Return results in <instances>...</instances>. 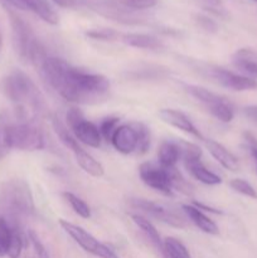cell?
<instances>
[{"label":"cell","mask_w":257,"mask_h":258,"mask_svg":"<svg viewBox=\"0 0 257 258\" xmlns=\"http://www.w3.org/2000/svg\"><path fill=\"white\" fill-rule=\"evenodd\" d=\"M39 71L48 86L70 102L96 105L105 101L110 92L107 77L72 67L62 58L47 57Z\"/></svg>","instance_id":"cell-1"},{"label":"cell","mask_w":257,"mask_h":258,"mask_svg":"<svg viewBox=\"0 0 257 258\" xmlns=\"http://www.w3.org/2000/svg\"><path fill=\"white\" fill-rule=\"evenodd\" d=\"M0 88L5 97L17 107L19 121H34V116L44 111L45 102L42 92L22 71L14 70L5 76L0 82Z\"/></svg>","instance_id":"cell-2"},{"label":"cell","mask_w":257,"mask_h":258,"mask_svg":"<svg viewBox=\"0 0 257 258\" xmlns=\"http://www.w3.org/2000/svg\"><path fill=\"white\" fill-rule=\"evenodd\" d=\"M34 209L32 193L24 180L10 179L0 185V211L9 219L10 226L18 227L19 221L32 216Z\"/></svg>","instance_id":"cell-3"},{"label":"cell","mask_w":257,"mask_h":258,"mask_svg":"<svg viewBox=\"0 0 257 258\" xmlns=\"http://www.w3.org/2000/svg\"><path fill=\"white\" fill-rule=\"evenodd\" d=\"M9 18L13 30V42L18 57L24 63H30L39 68L43 60L47 58L42 43L38 40L32 28L22 18L10 10Z\"/></svg>","instance_id":"cell-4"},{"label":"cell","mask_w":257,"mask_h":258,"mask_svg":"<svg viewBox=\"0 0 257 258\" xmlns=\"http://www.w3.org/2000/svg\"><path fill=\"white\" fill-rule=\"evenodd\" d=\"M82 4L101 17L125 25H141L145 17L123 4L121 0H82Z\"/></svg>","instance_id":"cell-5"},{"label":"cell","mask_w":257,"mask_h":258,"mask_svg":"<svg viewBox=\"0 0 257 258\" xmlns=\"http://www.w3.org/2000/svg\"><path fill=\"white\" fill-rule=\"evenodd\" d=\"M12 148L24 151L42 150L44 148V136L34 121H18L10 127Z\"/></svg>","instance_id":"cell-6"},{"label":"cell","mask_w":257,"mask_h":258,"mask_svg":"<svg viewBox=\"0 0 257 258\" xmlns=\"http://www.w3.org/2000/svg\"><path fill=\"white\" fill-rule=\"evenodd\" d=\"M185 90L189 95L193 96L201 103H203L207 110L217 120L222 121V122H231L233 120V107L224 97L207 90V88L196 85H186Z\"/></svg>","instance_id":"cell-7"},{"label":"cell","mask_w":257,"mask_h":258,"mask_svg":"<svg viewBox=\"0 0 257 258\" xmlns=\"http://www.w3.org/2000/svg\"><path fill=\"white\" fill-rule=\"evenodd\" d=\"M130 203L134 208L150 214L151 217L163 223L175 227V228H185L186 227L188 218L185 217L184 212H179V209L174 208V207L158 203V202L146 201V199H131Z\"/></svg>","instance_id":"cell-8"},{"label":"cell","mask_w":257,"mask_h":258,"mask_svg":"<svg viewBox=\"0 0 257 258\" xmlns=\"http://www.w3.org/2000/svg\"><path fill=\"white\" fill-rule=\"evenodd\" d=\"M139 174L143 183L151 189L159 191L163 196H173V186L168 169L153 163H144L139 168Z\"/></svg>","instance_id":"cell-9"},{"label":"cell","mask_w":257,"mask_h":258,"mask_svg":"<svg viewBox=\"0 0 257 258\" xmlns=\"http://www.w3.org/2000/svg\"><path fill=\"white\" fill-rule=\"evenodd\" d=\"M208 73L214 81H217L219 85L228 88V90H232V91L257 90L256 80H252V78L244 77V76H241V75H236V73L224 70V68L213 67L211 68V70H208Z\"/></svg>","instance_id":"cell-10"},{"label":"cell","mask_w":257,"mask_h":258,"mask_svg":"<svg viewBox=\"0 0 257 258\" xmlns=\"http://www.w3.org/2000/svg\"><path fill=\"white\" fill-rule=\"evenodd\" d=\"M111 144L118 153L125 154V155L138 151L139 133L136 123L133 122L118 126L112 135Z\"/></svg>","instance_id":"cell-11"},{"label":"cell","mask_w":257,"mask_h":258,"mask_svg":"<svg viewBox=\"0 0 257 258\" xmlns=\"http://www.w3.org/2000/svg\"><path fill=\"white\" fill-rule=\"evenodd\" d=\"M60 227L63 228V231L71 237V238L75 239L76 243H78V246L82 247L86 252L93 254V256H97L101 251V247L103 243L98 242L92 234L88 233L87 231L82 228V227H78L76 224L70 223L68 221L65 219H60L59 221Z\"/></svg>","instance_id":"cell-12"},{"label":"cell","mask_w":257,"mask_h":258,"mask_svg":"<svg viewBox=\"0 0 257 258\" xmlns=\"http://www.w3.org/2000/svg\"><path fill=\"white\" fill-rule=\"evenodd\" d=\"M159 116H160L161 120L164 122L169 123L170 126H174V127L179 128V130L184 131L186 134H190L194 138L203 139L202 138V134L199 133L198 128L194 126V123L191 122L190 118L185 115L184 112L179 110H174V108H163L159 112Z\"/></svg>","instance_id":"cell-13"},{"label":"cell","mask_w":257,"mask_h":258,"mask_svg":"<svg viewBox=\"0 0 257 258\" xmlns=\"http://www.w3.org/2000/svg\"><path fill=\"white\" fill-rule=\"evenodd\" d=\"M71 130L80 143L91 146V148H100L101 146L102 138H101L100 130L95 123L90 122L86 118L78 121Z\"/></svg>","instance_id":"cell-14"},{"label":"cell","mask_w":257,"mask_h":258,"mask_svg":"<svg viewBox=\"0 0 257 258\" xmlns=\"http://www.w3.org/2000/svg\"><path fill=\"white\" fill-rule=\"evenodd\" d=\"M232 64L248 76L249 78L257 80V53L249 48H241L232 55Z\"/></svg>","instance_id":"cell-15"},{"label":"cell","mask_w":257,"mask_h":258,"mask_svg":"<svg viewBox=\"0 0 257 258\" xmlns=\"http://www.w3.org/2000/svg\"><path fill=\"white\" fill-rule=\"evenodd\" d=\"M206 148L211 153V155L221 164L223 168L228 169L231 171H237L239 169L238 160L232 153H229L222 144L217 143L214 140H204Z\"/></svg>","instance_id":"cell-16"},{"label":"cell","mask_w":257,"mask_h":258,"mask_svg":"<svg viewBox=\"0 0 257 258\" xmlns=\"http://www.w3.org/2000/svg\"><path fill=\"white\" fill-rule=\"evenodd\" d=\"M181 209H183L186 218L190 219L191 223L196 224L202 232L208 234L219 233V229L218 227H217V224L214 223L211 218H208L201 209L197 208L196 206H183Z\"/></svg>","instance_id":"cell-17"},{"label":"cell","mask_w":257,"mask_h":258,"mask_svg":"<svg viewBox=\"0 0 257 258\" xmlns=\"http://www.w3.org/2000/svg\"><path fill=\"white\" fill-rule=\"evenodd\" d=\"M184 165L188 169L189 173L199 180L201 183L207 184V185H218L222 183V179L211 170L206 168L202 163L201 159H194V160L184 161Z\"/></svg>","instance_id":"cell-18"},{"label":"cell","mask_w":257,"mask_h":258,"mask_svg":"<svg viewBox=\"0 0 257 258\" xmlns=\"http://www.w3.org/2000/svg\"><path fill=\"white\" fill-rule=\"evenodd\" d=\"M121 39L125 44L134 48H140V49L156 50L164 47L163 43L158 38L149 34H143V33H127V34H123Z\"/></svg>","instance_id":"cell-19"},{"label":"cell","mask_w":257,"mask_h":258,"mask_svg":"<svg viewBox=\"0 0 257 258\" xmlns=\"http://www.w3.org/2000/svg\"><path fill=\"white\" fill-rule=\"evenodd\" d=\"M25 4H27L28 10L37 14L43 22L50 25H55L59 22L58 14L48 0H25Z\"/></svg>","instance_id":"cell-20"},{"label":"cell","mask_w":257,"mask_h":258,"mask_svg":"<svg viewBox=\"0 0 257 258\" xmlns=\"http://www.w3.org/2000/svg\"><path fill=\"white\" fill-rule=\"evenodd\" d=\"M181 158L180 148H179L178 143H173V141H164L160 145L158 151V159L159 165L163 166L165 169L175 168L176 163L179 159Z\"/></svg>","instance_id":"cell-21"},{"label":"cell","mask_w":257,"mask_h":258,"mask_svg":"<svg viewBox=\"0 0 257 258\" xmlns=\"http://www.w3.org/2000/svg\"><path fill=\"white\" fill-rule=\"evenodd\" d=\"M131 218H133L134 223L140 228V231L145 234L146 238L150 241V243L153 244V246L161 253V252H163L164 241L161 239L160 234H159V232L156 231L154 224L151 223L150 221H148L146 218H144L143 216H139V214H133Z\"/></svg>","instance_id":"cell-22"},{"label":"cell","mask_w":257,"mask_h":258,"mask_svg":"<svg viewBox=\"0 0 257 258\" xmlns=\"http://www.w3.org/2000/svg\"><path fill=\"white\" fill-rule=\"evenodd\" d=\"M76 161H77L78 165L83 169L87 174L95 176V178H100V176L103 175L105 173V169L103 166L93 158L92 155L85 151L83 149H81L78 153L75 154Z\"/></svg>","instance_id":"cell-23"},{"label":"cell","mask_w":257,"mask_h":258,"mask_svg":"<svg viewBox=\"0 0 257 258\" xmlns=\"http://www.w3.org/2000/svg\"><path fill=\"white\" fill-rule=\"evenodd\" d=\"M52 125H53V128H54L55 134H57L58 139L60 140V143H62L66 148L70 149L73 154L78 153V151L82 149L80 146V144H78L77 139H76L75 136L70 133V130H68L67 126H66L65 123L59 120V118L53 117Z\"/></svg>","instance_id":"cell-24"},{"label":"cell","mask_w":257,"mask_h":258,"mask_svg":"<svg viewBox=\"0 0 257 258\" xmlns=\"http://www.w3.org/2000/svg\"><path fill=\"white\" fill-rule=\"evenodd\" d=\"M10 127L12 122L9 115L7 112H0V160H3L13 149Z\"/></svg>","instance_id":"cell-25"},{"label":"cell","mask_w":257,"mask_h":258,"mask_svg":"<svg viewBox=\"0 0 257 258\" xmlns=\"http://www.w3.org/2000/svg\"><path fill=\"white\" fill-rule=\"evenodd\" d=\"M161 254L164 258H191L186 247L174 237H168V238L164 239Z\"/></svg>","instance_id":"cell-26"},{"label":"cell","mask_w":257,"mask_h":258,"mask_svg":"<svg viewBox=\"0 0 257 258\" xmlns=\"http://www.w3.org/2000/svg\"><path fill=\"white\" fill-rule=\"evenodd\" d=\"M166 75H168L166 68L158 67V66H145L128 73V76L134 80H156V78L165 77Z\"/></svg>","instance_id":"cell-27"},{"label":"cell","mask_w":257,"mask_h":258,"mask_svg":"<svg viewBox=\"0 0 257 258\" xmlns=\"http://www.w3.org/2000/svg\"><path fill=\"white\" fill-rule=\"evenodd\" d=\"M62 196H63V198H65L66 201L70 203V206L72 207V209L78 214V216L82 217V218H85V219L90 218L91 209L85 201H82L81 198H78V197L75 196V194L68 193V191H65Z\"/></svg>","instance_id":"cell-28"},{"label":"cell","mask_w":257,"mask_h":258,"mask_svg":"<svg viewBox=\"0 0 257 258\" xmlns=\"http://www.w3.org/2000/svg\"><path fill=\"white\" fill-rule=\"evenodd\" d=\"M169 170V175H170V180H171V186L173 189H176V190L181 191L185 196H190L193 193V186L183 178L179 170L176 168H171L168 169Z\"/></svg>","instance_id":"cell-29"},{"label":"cell","mask_w":257,"mask_h":258,"mask_svg":"<svg viewBox=\"0 0 257 258\" xmlns=\"http://www.w3.org/2000/svg\"><path fill=\"white\" fill-rule=\"evenodd\" d=\"M12 227V239H10L9 248H8V254L9 258H19L23 249V236L20 233L19 227Z\"/></svg>","instance_id":"cell-30"},{"label":"cell","mask_w":257,"mask_h":258,"mask_svg":"<svg viewBox=\"0 0 257 258\" xmlns=\"http://www.w3.org/2000/svg\"><path fill=\"white\" fill-rule=\"evenodd\" d=\"M12 239V227L4 217H0V257L7 256Z\"/></svg>","instance_id":"cell-31"},{"label":"cell","mask_w":257,"mask_h":258,"mask_svg":"<svg viewBox=\"0 0 257 258\" xmlns=\"http://www.w3.org/2000/svg\"><path fill=\"white\" fill-rule=\"evenodd\" d=\"M88 38L96 40H105V42H112L120 38V33L110 28H101V29H92L86 33Z\"/></svg>","instance_id":"cell-32"},{"label":"cell","mask_w":257,"mask_h":258,"mask_svg":"<svg viewBox=\"0 0 257 258\" xmlns=\"http://www.w3.org/2000/svg\"><path fill=\"white\" fill-rule=\"evenodd\" d=\"M118 121H120V118L113 117V116H111V117H107V118H105V120H102V122H101L98 130H100L101 138H102L103 140L110 141V143H111L112 135L115 134L116 128L118 127Z\"/></svg>","instance_id":"cell-33"},{"label":"cell","mask_w":257,"mask_h":258,"mask_svg":"<svg viewBox=\"0 0 257 258\" xmlns=\"http://www.w3.org/2000/svg\"><path fill=\"white\" fill-rule=\"evenodd\" d=\"M231 188L233 189L234 191L239 194H243V196L249 197V198L257 199V193L253 189V186L248 183V181L243 180V179H233L229 183Z\"/></svg>","instance_id":"cell-34"},{"label":"cell","mask_w":257,"mask_h":258,"mask_svg":"<svg viewBox=\"0 0 257 258\" xmlns=\"http://www.w3.org/2000/svg\"><path fill=\"white\" fill-rule=\"evenodd\" d=\"M136 128L139 133V146H138V153L139 154H145L149 150L150 146V131L146 127L144 123L135 122Z\"/></svg>","instance_id":"cell-35"},{"label":"cell","mask_w":257,"mask_h":258,"mask_svg":"<svg viewBox=\"0 0 257 258\" xmlns=\"http://www.w3.org/2000/svg\"><path fill=\"white\" fill-rule=\"evenodd\" d=\"M28 236H29V239H30V242H32L33 248H34V251H35V253H37L38 258H49V254H48L47 248H45L44 244L40 242L39 237L35 234V232L34 231H29Z\"/></svg>","instance_id":"cell-36"},{"label":"cell","mask_w":257,"mask_h":258,"mask_svg":"<svg viewBox=\"0 0 257 258\" xmlns=\"http://www.w3.org/2000/svg\"><path fill=\"white\" fill-rule=\"evenodd\" d=\"M125 5L134 10H145L154 8L158 4V0H121Z\"/></svg>","instance_id":"cell-37"},{"label":"cell","mask_w":257,"mask_h":258,"mask_svg":"<svg viewBox=\"0 0 257 258\" xmlns=\"http://www.w3.org/2000/svg\"><path fill=\"white\" fill-rule=\"evenodd\" d=\"M196 22L202 29L208 33H216L218 30L217 23L209 17H206V15H196Z\"/></svg>","instance_id":"cell-38"},{"label":"cell","mask_w":257,"mask_h":258,"mask_svg":"<svg viewBox=\"0 0 257 258\" xmlns=\"http://www.w3.org/2000/svg\"><path fill=\"white\" fill-rule=\"evenodd\" d=\"M244 115L247 116V118H249L252 122L257 125V105H252L244 108Z\"/></svg>","instance_id":"cell-39"},{"label":"cell","mask_w":257,"mask_h":258,"mask_svg":"<svg viewBox=\"0 0 257 258\" xmlns=\"http://www.w3.org/2000/svg\"><path fill=\"white\" fill-rule=\"evenodd\" d=\"M54 4L58 7L66 8V9H71V8H76L78 5V0H52Z\"/></svg>","instance_id":"cell-40"},{"label":"cell","mask_w":257,"mask_h":258,"mask_svg":"<svg viewBox=\"0 0 257 258\" xmlns=\"http://www.w3.org/2000/svg\"><path fill=\"white\" fill-rule=\"evenodd\" d=\"M5 4L10 5V7L15 8V9L19 10H28L27 4H25V0H3Z\"/></svg>","instance_id":"cell-41"},{"label":"cell","mask_w":257,"mask_h":258,"mask_svg":"<svg viewBox=\"0 0 257 258\" xmlns=\"http://www.w3.org/2000/svg\"><path fill=\"white\" fill-rule=\"evenodd\" d=\"M202 2H204V3H207V4L209 5V7H219V5H221V0H202Z\"/></svg>","instance_id":"cell-42"},{"label":"cell","mask_w":257,"mask_h":258,"mask_svg":"<svg viewBox=\"0 0 257 258\" xmlns=\"http://www.w3.org/2000/svg\"><path fill=\"white\" fill-rule=\"evenodd\" d=\"M249 150H251L252 158H253L254 161H256V168H257V145L256 146H251V148H249Z\"/></svg>","instance_id":"cell-43"},{"label":"cell","mask_w":257,"mask_h":258,"mask_svg":"<svg viewBox=\"0 0 257 258\" xmlns=\"http://www.w3.org/2000/svg\"><path fill=\"white\" fill-rule=\"evenodd\" d=\"M2 48H3V39H2V35H0V52H2Z\"/></svg>","instance_id":"cell-44"},{"label":"cell","mask_w":257,"mask_h":258,"mask_svg":"<svg viewBox=\"0 0 257 258\" xmlns=\"http://www.w3.org/2000/svg\"><path fill=\"white\" fill-rule=\"evenodd\" d=\"M254 2H257V0H254Z\"/></svg>","instance_id":"cell-45"}]
</instances>
